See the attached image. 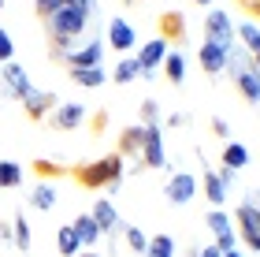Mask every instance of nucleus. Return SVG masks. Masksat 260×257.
Listing matches in <instances>:
<instances>
[{
	"mask_svg": "<svg viewBox=\"0 0 260 257\" xmlns=\"http://www.w3.org/2000/svg\"><path fill=\"white\" fill-rule=\"evenodd\" d=\"M123 172H126V160L112 149L108 157L75 164V168H71V179H75L82 190H115V186L123 183Z\"/></svg>",
	"mask_w": 260,
	"mask_h": 257,
	"instance_id": "nucleus-1",
	"label": "nucleus"
},
{
	"mask_svg": "<svg viewBox=\"0 0 260 257\" xmlns=\"http://www.w3.org/2000/svg\"><path fill=\"white\" fill-rule=\"evenodd\" d=\"M227 64L234 67L231 78H234V90L242 93V101L245 104H260V67L249 60V56H234V52H231Z\"/></svg>",
	"mask_w": 260,
	"mask_h": 257,
	"instance_id": "nucleus-2",
	"label": "nucleus"
},
{
	"mask_svg": "<svg viewBox=\"0 0 260 257\" xmlns=\"http://www.w3.org/2000/svg\"><path fill=\"white\" fill-rule=\"evenodd\" d=\"M234 235H238L249 250L260 253V213L249 197H242L238 209H234Z\"/></svg>",
	"mask_w": 260,
	"mask_h": 257,
	"instance_id": "nucleus-3",
	"label": "nucleus"
},
{
	"mask_svg": "<svg viewBox=\"0 0 260 257\" xmlns=\"http://www.w3.org/2000/svg\"><path fill=\"white\" fill-rule=\"evenodd\" d=\"M86 22H89V15H82L78 8H60V11H52V19L45 22L49 26V34L52 38H67V41H78V34L86 30Z\"/></svg>",
	"mask_w": 260,
	"mask_h": 257,
	"instance_id": "nucleus-4",
	"label": "nucleus"
},
{
	"mask_svg": "<svg viewBox=\"0 0 260 257\" xmlns=\"http://www.w3.org/2000/svg\"><path fill=\"white\" fill-rule=\"evenodd\" d=\"M205 38L216 41V45H223V49H231V41H234V22H231L227 11H208V15H205Z\"/></svg>",
	"mask_w": 260,
	"mask_h": 257,
	"instance_id": "nucleus-5",
	"label": "nucleus"
},
{
	"mask_svg": "<svg viewBox=\"0 0 260 257\" xmlns=\"http://www.w3.org/2000/svg\"><path fill=\"white\" fill-rule=\"evenodd\" d=\"M56 93H49V90H30L26 97H22V112H26V120H45V116H52L56 112Z\"/></svg>",
	"mask_w": 260,
	"mask_h": 257,
	"instance_id": "nucleus-6",
	"label": "nucleus"
},
{
	"mask_svg": "<svg viewBox=\"0 0 260 257\" xmlns=\"http://www.w3.org/2000/svg\"><path fill=\"white\" fill-rule=\"evenodd\" d=\"M193 194H197V175H190V172L171 175L168 186H164V197H168L171 205H186V202H193Z\"/></svg>",
	"mask_w": 260,
	"mask_h": 257,
	"instance_id": "nucleus-7",
	"label": "nucleus"
},
{
	"mask_svg": "<svg viewBox=\"0 0 260 257\" xmlns=\"http://www.w3.org/2000/svg\"><path fill=\"white\" fill-rule=\"evenodd\" d=\"M156 34H160V41H168V45H182L186 41L182 11H160V15H156Z\"/></svg>",
	"mask_w": 260,
	"mask_h": 257,
	"instance_id": "nucleus-8",
	"label": "nucleus"
},
{
	"mask_svg": "<svg viewBox=\"0 0 260 257\" xmlns=\"http://www.w3.org/2000/svg\"><path fill=\"white\" fill-rule=\"evenodd\" d=\"M141 168H164V134H160V127L152 123L145 127V142H141Z\"/></svg>",
	"mask_w": 260,
	"mask_h": 257,
	"instance_id": "nucleus-9",
	"label": "nucleus"
},
{
	"mask_svg": "<svg viewBox=\"0 0 260 257\" xmlns=\"http://www.w3.org/2000/svg\"><path fill=\"white\" fill-rule=\"evenodd\" d=\"M205 224H208V231L212 235H216V246L219 250H234V224L227 220V213H223V209H212V213L205 216Z\"/></svg>",
	"mask_w": 260,
	"mask_h": 257,
	"instance_id": "nucleus-10",
	"label": "nucleus"
},
{
	"mask_svg": "<svg viewBox=\"0 0 260 257\" xmlns=\"http://www.w3.org/2000/svg\"><path fill=\"white\" fill-rule=\"evenodd\" d=\"M101 56H104V45H101V41H86L82 49L67 52L63 67H67V71H82V67H101Z\"/></svg>",
	"mask_w": 260,
	"mask_h": 257,
	"instance_id": "nucleus-11",
	"label": "nucleus"
},
{
	"mask_svg": "<svg viewBox=\"0 0 260 257\" xmlns=\"http://www.w3.org/2000/svg\"><path fill=\"white\" fill-rule=\"evenodd\" d=\"M141 142H145V127L141 123H130L119 131V142H115V153L123 160H138L141 157Z\"/></svg>",
	"mask_w": 260,
	"mask_h": 257,
	"instance_id": "nucleus-12",
	"label": "nucleus"
},
{
	"mask_svg": "<svg viewBox=\"0 0 260 257\" xmlns=\"http://www.w3.org/2000/svg\"><path fill=\"white\" fill-rule=\"evenodd\" d=\"M0 78H4V90L11 93V97H26V93L34 90L30 86V78H26V67H22V64H15V60H8L4 64V71H0Z\"/></svg>",
	"mask_w": 260,
	"mask_h": 257,
	"instance_id": "nucleus-13",
	"label": "nucleus"
},
{
	"mask_svg": "<svg viewBox=\"0 0 260 257\" xmlns=\"http://www.w3.org/2000/svg\"><path fill=\"white\" fill-rule=\"evenodd\" d=\"M197 60H201V67H205V75H219V71H227L231 49H223V45H216V41H205L201 52H197Z\"/></svg>",
	"mask_w": 260,
	"mask_h": 257,
	"instance_id": "nucleus-14",
	"label": "nucleus"
},
{
	"mask_svg": "<svg viewBox=\"0 0 260 257\" xmlns=\"http://www.w3.org/2000/svg\"><path fill=\"white\" fill-rule=\"evenodd\" d=\"M108 45H112L115 52H126V49H134V45H138V30L130 26L126 19H119V15H115V19L108 22Z\"/></svg>",
	"mask_w": 260,
	"mask_h": 257,
	"instance_id": "nucleus-15",
	"label": "nucleus"
},
{
	"mask_svg": "<svg viewBox=\"0 0 260 257\" xmlns=\"http://www.w3.org/2000/svg\"><path fill=\"white\" fill-rule=\"evenodd\" d=\"M164 56H168V41H145V45H141V52L134 56V60H138V67H141V75H152V71H156V67L164 64Z\"/></svg>",
	"mask_w": 260,
	"mask_h": 257,
	"instance_id": "nucleus-16",
	"label": "nucleus"
},
{
	"mask_svg": "<svg viewBox=\"0 0 260 257\" xmlns=\"http://www.w3.org/2000/svg\"><path fill=\"white\" fill-rule=\"evenodd\" d=\"M82 120H86V108H82V104H56V112H52L56 131H78Z\"/></svg>",
	"mask_w": 260,
	"mask_h": 257,
	"instance_id": "nucleus-17",
	"label": "nucleus"
},
{
	"mask_svg": "<svg viewBox=\"0 0 260 257\" xmlns=\"http://www.w3.org/2000/svg\"><path fill=\"white\" fill-rule=\"evenodd\" d=\"M89 216L97 220L101 235H104V231H108V235H112V231L119 227V213H115V205L108 202V197H97V202H93V209H89Z\"/></svg>",
	"mask_w": 260,
	"mask_h": 257,
	"instance_id": "nucleus-18",
	"label": "nucleus"
},
{
	"mask_svg": "<svg viewBox=\"0 0 260 257\" xmlns=\"http://www.w3.org/2000/svg\"><path fill=\"white\" fill-rule=\"evenodd\" d=\"M201 190H205V197H208V202L216 205V209L227 202V183H223V179H219V172H212V168L205 172V179H201Z\"/></svg>",
	"mask_w": 260,
	"mask_h": 257,
	"instance_id": "nucleus-19",
	"label": "nucleus"
},
{
	"mask_svg": "<svg viewBox=\"0 0 260 257\" xmlns=\"http://www.w3.org/2000/svg\"><path fill=\"white\" fill-rule=\"evenodd\" d=\"M219 160H223V168H227V172H242L245 164H249V149H245L242 142H227Z\"/></svg>",
	"mask_w": 260,
	"mask_h": 257,
	"instance_id": "nucleus-20",
	"label": "nucleus"
},
{
	"mask_svg": "<svg viewBox=\"0 0 260 257\" xmlns=\"http://www.w3.org/2000/svg\"><path fill=\"white\" fill-rule=\"evenodd\" d=\"M71 227H75V235H78V242H82V246H93V242L101 239V227H97V220H93L89 213H78Z\"/></svg>",
	"mask_w": 260,
	"mask_h": 257,
	"instance_id": "nucleus-21",
	"label": "nucleus"
},
{
	"mask_svg": "<svg viewBox=\"0 0 260 257\" xmlns=\"http://www.w3.org/2000/svg\"><path fill=\"white\" fill-rule=\"evenodd\" d=\"M67 75H71V82L82 86V90H101L104 78H108L101 67H82V71H67Z\"/></svg>",
	"mask_w": 260,
	"mask_h": 257,
	"instance_id": "nucleus-22",
	"label": "nucleus"
},
{
	"mask_svg": "<svg viewBox=\"0 0 260 257\" xmlns=\"http://www.w3.org/2000/svg\"><path fill=\"white\" fill-rule=\"evenodd\" d=\"M56 250H60L63 257H78L82 242H78V235H75V227H71V224H63L60 231H56Z\"/></svg>",
	"mask_w": 260,
	"mask_h": 257,
	"instance_id": "nucleus-23",
	"label": "nucleus"
},
{
	"mask_svg": "<svg viewBox=\"0 0 260 257\" xmlns=\"http://www.w3.org/2000/svg\"><path fill=\"white\" fill-rule=\"evenodd\" d=\"M160 67H164V75H168V82H171V86H182V78H186V60H182L179 52H168Z\"/></svg>",
	"mask_w": 260,
	"mask_h": 257,
	"instance_id": "nucleus-24",
	"label": "nucleus"
},
{
	"mask_svg": "<svg viewBox=\"0 0 260 257\" xmlns=\"http://www.w3.org/2000/svg\"><path fill=\"white\" fill-rule=\"evenodd\" d=\"M22 186V168L15 160H0V190H19Z\"/></svg>",
	"mask_w": 260,
	"mask_h": 257,
	"instance_id": "nucleus-25",
	"label": "nucleus"
},
{
	"mask_svg": "<svg viewBox=\"0 0 260 257\" xmlns=\"http://www.w3.org/2000/svg\"><path fill=\"white\" fill-rule=\"evenodd\" d=\"M145 257H175V239L171 235H152L149 246H145Z\"/></svg>",
	"mask_w": 260,
	"mask_h": 257,
	"instance_id": "nucleus-26",
	"label": "nucleus"
},
{
	"mask_svg": "<svg viewBox=\"0 0 260 257\" xmlns=\"http://www.w3.org/2000/svg\"><path fill=\"white\" fill-rule=\"evenodd\" d=\"M30 205H34V209H41V213H49V209L56 205V190H52L49 183H41L38 190L30 194Z\"/></svg>",
	"mask_w": 260,
	"mask_h": 257,
	"instance_id": "nucleus-27",
	"label": "nucleus"
},
{
	"mask_svg": "<svg viewBox=\"0 0 260 257\" xmlns=\"http://www.w3.org/2000/svg\"><path fill=\"white\" fill-rule=\"evenodd\" d=\"M34 172H38V179H60V175H71V168L56 164V160H34Z\"/></svg>",
	"mask_w": 260,
	"mask_h": 257,
	"instance_id": "nucleus-28",
	"label": "nucleus"
},
{
	"mask_svg": "<svg viewBox=\"0 0 260 257\" xmlns=\"http://www.w3.org/2000/svg\"><path fill=\"white\" fill-rule=\"evenodd\" d=\"M141 75V67H138V60H119L115 64V71H112V78L119 86H126V82H134V78Z\"/></svg>",
	"mask_w": 260,
	"mask_h": 257,
	"instance_id": "nucleus-29",
	"label": "nucleus"
},
{
	"mask_svg": "<svg viewBox=\"0 0 260 257\" xmlns=\"http://www.w3.org/2000/svg\"><path fill=\"white\" fill-rule=\"evenodd\" d=\"M11 239H15L19 250H30V224L22 216H15V224H11Z\"/></svg>",
	"mask_w": 260,
	"mask_h": 257,
	"instance_id": "nucleus-30",
	"label": "nucleus"
},
{
	"mask_svg": "<svg viewBox=\"0 0 260 257\" xmlns=\"http://www.w3.org/2000/svg\"><path fill=\"white\" fill-rule=\"evenodd\" d=\"M126 246L134 250V253H145V246H149V235H145V231H141L138 224H134V227H126Z\"/></svg>",
	"mask_w": 260,
	"mask_h": 257,
	"instance_id": "nucleus-31",
	"label": "nucleus"
},
{
	"mask_svg": "<svg viewBox=\"0 0 260 257\" xmlns=\"http://www.w3.org/2000/svg\"><path fill=\"white\" fill-rule=\"evenodd\" d=\"M60 8H63V0H34V11H38L41 22H49L52 11H60Z\"/></svg>",
	"mask_w": 260,
	"mask_h": 257,
	"instance_id": "nucleus-32",
	"label": "nucleus"
},
{
	"mask_svg": "<svg viewBox=\"0 0 260 257\" xmlns=\"http://www.w3.org/2000/svg\"><path fill=\"white\" fill-rule=\"evenodd\" d=\"M231 4L238 8L249 22H260V0H231Z\"/></svg>",
	"mask_w": 260,
	"mask_h": 257,
	"instance_id": "nucleus-33",
	"label": "nucleus"
},
{
	"mask_svg": "<svg viewBox=\"0 0 260 257\" xmlns=\"http://www.w3.org/2000/svg\"><path fill=\"white\" fill-rule=\"evenodd\" d=\"M104 127H108V108H97V112L89 116V134H93V138H101V134H104Z\"/></svg>",
	"mask_w": 260,
	"mask_h": 257,
	"instance_id": "nucleus-34",
	"label": "nucleus"
},
{
	"mask_svg": "<svg viewBox=\"0 0 260 257\" xmlns=\"http://www.w3.org/2000/svg\"><path fill=\"white\" fill-rule=\"evenodd\" d=\"M160 116V104L156 101H141V127H152Z\"/></svg>",
	"mask_w": 260,
	"mask_h": 257,
	"instance_id": "nucleus-35",
	"label": "nucleus"
},
{
	"mask_svg": "<svg viewBox=\"0 0 260 257\" xmlns=\"http://www.w3.org/2000/svg\"><path fill=\"white\" fill-rule=\"evenodd\" d=\"M11 56H15V41H11L8 30H0V64H8Z\"/></svg>",
	"mask_w": 260,
	"mask_h": 257,
	"instance_id": "nucleus-36",
	"label": "nucleus"
},
{
	"mask_svg": "<svg viewBox=\"0 0 260 257\" xmlns=\"http://www.w3.org/2000/svg\"><path fill=\"white\" fill-rule=\"evenodd\" d=\"M208 127H212V134H216V138H223V142H227L231 127H227V120H223V116H212V120H208Z\"/></svg>",
	"mask_w": 260,
	"mask_h": 257,
	"instance_id": "nucleus-37",
	"label": "nucleus"
},
{
	"mask_svg": "<svg viewBox=\"0 0 260 257\" xmlns=\"http://www.w3.org/2000/svg\"><path fill=\"white\" fill-rule=\"evenodd\" d=\"M63 4H67V8H78L82 15H93V8H97L93 0H63Z\"/></svg>",
	"mask_w": 260,
	"mask_h": 257,
	"instance_id": "nucleus-38",
	"label": "nucleus"
},
{
	"mask_svg": "<svg viewBox=\"0 0 260 257\" xmlns=\"http://www.w3.org/2000/svg\"><path fill=\"white\" fill-rule=\"evenodd\" d=\"M197 257H223L219 246H205V250H197Z\"/></svg>",
	"mask_w": 260,
	"mask_h": 257,
	"instance_id": "nucleus-39",
	"label": "nucleus"
},
{
	"mask_svg": "<svg viewBox=\"0 0 260 257\" xmlns=\"http://www.w3.org/2000/svg\"><path fill=\"white\" fill-rule=\"evenodd\" d=\"M245 197H249V202L256 205V213H260V186H249V194H245Z\"/></svg>",
	"mask_w": 260,
	"mask_h": 257,
	"instance_id": "nucleus-40",
	"label": "nucleus"
},
{
	"mask_svg": "<svg viewBox=\"0 0 260 257\" xmlns=\"http://www.w3.org/2000/svg\"><path fill=\"white\" fill-rule=\"evenodd\" d=\"M186 123V116L182 112H175V116H168V127H182Z\"/></svg>",
	"mask_w": 260,
	"mask_h": 257,
	"instance_id": "nucleus-41",
	"label": "nucleus"
},
{
	"mask_svg": "<svg viewBox=\"0 0 260 257\" xmlns=\"http://www.w3.org/2000/svg\"><path fill=\"white\" fill-rule=\"evenodd\" d=\"M0 239H11V224H0Z\"/></svg>",
	"mask_w": 260,
	"mask_h": 257,
	"instance_id": "nucleus-42",
	"label": "nucleus"
},
{
	"mask_svg": "<svg viewBox=\"0 0 260 257\" xmlns=\"http://www.w3.org/2000/svg\"><path fill=\"white\" fill-rule=\"evenodd\" d=\"M223 257H242L238 250H223Z\"/></svg>",
	"mask_w": 260,
	"mask_h": 257,
	"instance_id": "nucleus-43",
	"label": "nucleus"
},
{
	"mask_svg": "<svg viewBox=\"0 0 260 257\" xmlns=\"http://www.w3.org/2000/svg\"><path fill=\"white\" fill-rule=\"evenodd\" d=\"M78 257H101V253H93V250H86V253H78Z\"/></svg>",
	"mask_w": 260,
	"mask_h": 257,
	"instance_id": "nucleus-44",
	"label": "nucleus"
},
{
	"mask_svg": "<svg viewBox=\"0 0 260 257\" xmlns=\"http://www.w3.org/2000/svg\"><path fill=\"white\" fill-rule=\"evenodd\" d=\"M193 4H205V8H208V4H212V0H193Z\"/></svg>",
	"mask_w": 260,
	"mask_h": 257,
	"instance_id": "nucleus-45",
	"label": "nucleus"
},
{
	"mask_svg": "<svg viewBox=\"0 0 260 257\" xmlns=\"http://www.w3.org/2000/svg\"><path fill=\"white\" fill-rule=\"evenodd\" d=\"M0 11H4V0H0Z\"/></svg>",
	"mask_w": 260,
	"mask_h": 257,
	"instance_id": "nucleus-46",
	"label": "nucleus"
}]
</instances>
